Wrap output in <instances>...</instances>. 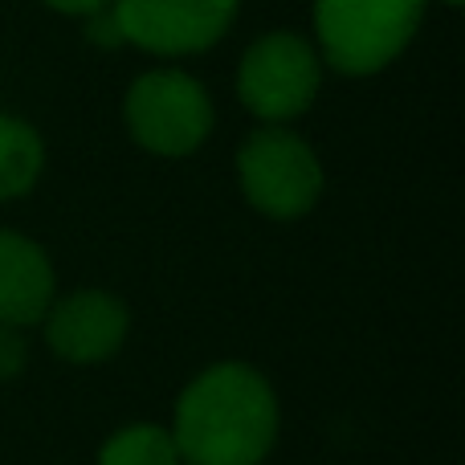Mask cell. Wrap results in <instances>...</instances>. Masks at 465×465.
Instances as JSON below:
<instances>
[{
  "instance_id": "6da1fadb",
  "label": "cell",
  "mask_w": 465,
  "mask_h": 465,
  "mask_svg": "<svg viewBox=\"0 0 465 465\" xmlns=\"http://www.w3.org/2000/svg\"><path fill=\"white\" fill-rule=\"evenodd\" d=\"M172 441L184 465H262L278 441V396L257 368L213 363L184 388Z\"/></svg>"
},
{
  "instance_id": "7a4b0ae2",
  "label": "cell",
  "mask_w": 465,
  "mask_h": 465,
  "mask_svg": "<svg viewBox=\"0 0 465 465\" xmlns=\"http://www.w3.org/2000/svg\"><path fill=\"white\" fill-rule=\"evenodd\" d=\"M425 21V0H314L322 62L347 78H368L409 49Z\"/></svg>"
},
{
  "instance_id": "3957f363",
  "label": "cell",
  "mask_w": 465,
  "mask_h": 465,
  "mask_svg": "<svg viewBox=\"0 0 465 465\" xmlns=\"http://www.w3.org/2000/svg\"><path fill=\"white\" fill-rule=\"evenodd\" d=\"M237 180L245 201L273 221H294L319 204L322 163L302 135L286 127H262L241 143Z\"/></svg>"
},
{
  "instance_id": "277c9868",
  "label": "cell",
  "mask_w": 465,
  "mask_h": 465,
  "mask_svg": "<svg viewBox=\"0 0 465 465\" xmlns=\"http://www.w3.org/2000/svg\"><path fill=\"white\" fill-rule=\"evenodd\" d=\"M319 86H322L319 49L290 29L262 33L245 49L241 70H237L241 103L265 127H282V123L306 114L311 103L319 98Z\"/></svg>"
},
{
  "instance_id": "5b68a950",
  "label": "cell",
  "mask_w": 465,
  "mask_h": 465,
  "mask_svg": "<svg viewBox=\"0 0 465 465\" xmlns=\"http://www.w3.org/2000/svg\"><path fill=\"white\" fill-rule=\"evenodd\" d=\"M127 131L152 155H193L213 131V98L193 74L152 70L127 90Z\"/></svg>"
},
{
  "instance_id": "8992f818",
  "label": "cell",
  "mask_w": 465,
  "mask_h": 465,
  "mask_svg": "<svg viewBox=\"0 0 465 465\" xmlns=\"http://www.w3.org/2000/svg\"><path fill=\"white\" fill-rule=\"evenodd\" d=\"M241 0H111L127 45L160 57L204 54L229 33Z\"/></svg>"
},
{
  "instance_id": "52a82bcc",
  "label": "cell",
  "mask_w": 465,
  "mask_h": 465,
  "mask_svg": "<svg viewBox=\"0 0 465 465\" xmlns=\"http://www.w3.org/2000/svg\"><path fill=\"white\" fill-rule=\"evenodd\" d=\"M45 343L65 363H103L123 347L131 331V314L106 290H74L54 298L45 311Z\"/></svg>"
},
{
  "instance_id": "ba28073f",
  "label": "cell",
  "mask_w": 465,
  "mask_h": 465,
  "mask_svg": "<svg viewBox=\"0 0 465 465\" xmlns=\"http://www.w3.org/2000/svg\"><path fill=\"white\" fill-rule=\"evenodd\" d=\"M57 298V278L49 253L33 237L0 229V322L5 327H33L45 319Z\"/></svg>"
},
{
  "instance_id": "9c48e42d",
  "label": "cell",
  "mask_w": 465,
  "mask_h": 465,
  "mask_svg": "<svg viewBox=\"0 0 465 465\" xmlns=\"http://www.w3.org/2000/svg\"><path fill=\"white\" fill-rule=\"evenodd\" d=\"M45 168V143L16 114H0V204L33 193Z\"/></svg>"
},
{
  "instance_id": "30bf717a",
  "label": "cell",
  "mask_w": 465,
  "mask_h": 465,
  "mask_svg": "<svg viewBox=\"0 0 465 465\" xmlns=\"http://www.w3.org/2000/svg\"><path fill=\"white\" fill-rule=\"evenodd\" d=\"M98 465H184L172 441V429L163 425H127L98 450Z\"/></svg>"
},
{
  "instance_id": "8fae6325",
  "label": "cell",
  "mask_w": 465,
  "mask_h": 465,
  "mask_svg": "<svg viewBox=\"0 0 465 465\" xmlns=\"http://www.w3.org/2000/svg\"><path fill=\"white\" fill-rule=\"evenodd\" d=\"M25 363H29V339H25V327H5V322H0V380L21 376Z\"/></svg>"
},
{
  "instance_id": "7c38bea8",
  "label": "cell",
  "mask_w": 465,
  "mask_h": 465,
  "mask_svg": "<svg viewBox=\"0 0 465 465\" xmlns=\"http://www.w3.org/2000/svg\"><path fill=\"white\" fill-rule=\"evenodd\" d=\"M82 25H86V41H90V45H98V49H119V45H127V41H123V29H119V21H114L111 8L82 16Z\"/></svg>"
},
{
  "instance_id": "4fadbf2b",
  "label": "cell",
  "mask_w": 465,
  "mask_h": 465,
  "mask_svg": "<svg viewBox=\"0 0 465 465\" xmlns=\"http://www.w3.org/2000/svg\"><path fill=\"white\" fill-rule=\"evenodd\" d=\"M41 5H49L54 13L62 16H90V13H103V8H111V0H41Z\"/></svg>"
},
{
  "instance_id": "5bb4252c",
  "label": "cell",
  "mask_w": 465,
  "mask_h": 465,
  "mask_svg": "<svg viewBox=\"0 0 465 465\" xmlns=\"http://www.w3.org/2000/svg\"><path fill=\"white\" fill-rule=\"evenodd\" d=\"M441 5H450V8H461V0H441Z\"/></svg>"
}]
</instances>
